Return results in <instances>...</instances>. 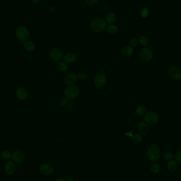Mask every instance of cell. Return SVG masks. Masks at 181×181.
<instances>
[{"label":"cell","mask_w":181,"mask_h":181,"mask_svg":"<svg viewBox=\"0 0 181 181\" xmlns=\"http://www.w3.org/2000/svg\"><path fill=\"white\" fill-rule=\"evenodd\" d=\"M147 157L151 161H158L161 157L160 149L156 145H151L147 151Z\"/></svg>","instance_id":"cell-1"},{"label":"cell","mask_w":181,"mask_h":181,"mask_svg":"<svg viewBox=\"0 0 181 181\" xmlns=\"http://www.w3.org/2000/svg\"><path fill=\"white\" fill-rule=\"evenodd\" d=\"M107 27L104 20L101 18H96L93 20L90 24V29L95 32H100L104 31Z\"/></svg>","instance_id":"cell-2"},{"label":"cell","mask_w":181,"mask_h":181,"mask_svg":"<svg viewBox=\"0 0 181 181\" xmlns=\"http://www.w3.org/2000/svg\"><path fill=\"white\" fill-rule=\"evenodd\" d=\"M80 93V90L76 86L70 85L67 86L64 90V93L65 97L68 99L73 100L78 96Z\"/></svg>","instance_id":"cell-3"},{"label":"cell","mask_w":181,"mask_h":181,"mask_svg":"<svg viewBox=\"0 0 181 181\" xmlns=\"http://www.w3.org/2000/svg\"><path fill=\"white\" fill-rule=\"evenodd\" d=\"M17 38L20 41H26L29 37V32L27 28L24 26L19 27L16 30Z\"/></svg>","instance_id":"cell-4"},{"label":"cell","mask_w":181,"mask_h":181,"mask_svg":"<svg viewBox=\"0 0 181 181\" xmlns=\"http://www.w3.org/2000/svg\"><path fill=\"white\" fill-rule=\"evenodd\" d=\"M144 119L145 121L148 124H155L159 120V117L156 112L149 111L145 114Z\"/></svg>","instance_id":"cell-5"},{"label":"cell","mask_w":181,"mask_h":181,"mask_svg":"<svg viewBox=\"0 0 181 181\" xmlns=\"http://www.w3.org/2000/svg\"><path fill=\"white\" fill-rule=\"evenodd\" d=\"M168 75L173 80H180L181 79V69L177 66H172L168 70Z\"/></svg>","instance_id":"cell-6"},{"label":"cell","mask_w":181,"mask_h":181,"mask_svg":"<svg viewBox=\"0 0 181 181\" xmlns=\"http://www.w3.org/2000/svg\"><path fill=\"white\" fill-rule=\"evenodd\" d=\"M25 156L22 151L20 150L15 151L12 154V159L14 163L16 164H21L24 162Z\"/></svg>","instance_id":"cell-7"},{"label":"cell","mask_w":181,"mask_h":181,"mask_svg":"<svg viewBox=\"0 0 181 181\" xmlns=\"http://www.w3.org/2000/svg\"><path fill=\"white\" fill-rule=\"evenodd\" d=\"M141 58L145 61H149L151 59L153 56L152 51L150 48L145 47L142 49L140 53Z\"/></svg>","instance_id":"cell-8"},{"label":"cell","mask_w":181,"mask_h":181,"mask_svg":"<svg viewBox=\"0 0 181 181\" xmlns=\"http://www.w3.org/2000/svg\"><path fill=\"white\" fill-rule=\"evenodd\" d=\"M77 76L76 74L70 73L65 75L64 77V82L65 84L68 85H73L77 81Z\"/></svg>","instance_id":"cell-9"},{"label":"cell","mask_w":181,"mask_h":181,"mask_svg":"<svg viewBox=\"0 0 181 181\" xmlns=\"http://www.w3.org/2000/svg\"><path fill=\"white\" fill-rule=\"evenodd\" d=\"M50 56L53 60L60 61L63 57L62 51L58 48H53L50 51Z\"/></svg>","instance_id":"cell-10"},{"label":"cell","mask_w":181,"mask_h":181,"mask_svg":"<svg viewBox=\"0 0 181 181\" xmlns=\"http://www.w3.org/2000/svg\"><path fill=\"white\" fill-rule=\"evenodd\" d=\"M106 81L107 77L104 74H99L94 78V85L97 87H102L105 84Z\"/></svg>","instance_id":"cell-11"},{"label":"cell","mask_w":181,"mask_h":181,"mask_svg":"<svg viewBox=\"0 0 181 181\" xmlns=\"http://www.w3.org/2000/svg\"><path fill=\"white\" fill-rule=\"evenodd\" d=\"M17 98L21 101H24L28 97V93L27 90L24 87H19L16 92Z\"/></svg>","instance_id":"cell-12"},{"label":"cell","mask_w":181,"mask_h":181,"mask_svg":"<svg viewBox=\"0 0 181 181\" xmlns=\"http://www.w3.org/2000/svg\"><path fill=\"white\" fill-rule=\"evenodd\" d=\"M4 170L8 175L14 174L16 170V165L13 161H8L4 166Z\"/></svg>","instance_id":"cell-13"},{"label":"cell","mask_w":181,"mask_h":181,"mask_svg":"<svg viewBox=\"0 0 181 181\" xmlns=\"http://www.w3.org/2000/svg\"><path fill=\"white\" fill-rule=\"evenodd\" d=\"M54 172V168L52 166L48 164H44L40 166V172L44 175H49Z\"/></svg>","instance_id":"cell-14"},{"label":"cell","mask_w":181,"mask_h":181,"mask_svg":"<svg viewBox=\"0 0 181 181\" xmlns=\"http://www.w3.org/2000/svg\"><path fill=\"white\" fill-rule=\"evenodd\" d=\"M138 132L142 136H145L149 132V126L144 122H141L137 126Z\"/></svg>","instance_id":"cell-15"},{"label":"cell","mask_w":181,"mask_h":181,"mask_svg":"<svg viewBox=\"0 0 181 181\" xmlns=\"http://www.w3.org/2000/svg\"><path fill=\"white\" fill-rule=\"evenodd\" d=\"M64 60L66 63L72 64L75 62L76 60H77V56L74 53H68L64 56Z\"/></svg>","instance_id":"cell-16"},{"label":"cell","mask_w":181,"mask_h":181,"mask_svg":"<svg viewBox=\"0 0 181 181\" xmlns=\"http://www.w3.org/2000/svg\"><path fill=\"white\" fill-rule=\"evenodd\" d=\"M134 49L131 46H126L122 49V54L124 57H130L133 54Z\"/></svg>","instance_id":"cell-17"},{"label":"cell","mask_w":181,"mask_h":181,"mask_svg":"<svg viewBox=\"0 0 181 181\" xmlns=\"http://www.w3.org/2000/svg\"><path fill=\"white\" fill-rule=\"evenodd\" d=\"M178 167V164L175 161L171 160L168 162V170L171 172H174L177 170Z\"/></svg>","instance_id":"cell-18"},{"label":"cell","mask_w":181,"mask_h":181,"mask_svg":"<svg viewBox=\"0 0 181 181\" xmlns=\"http://www.w3.org/2000/svg\"><path fill=\"white\" fill-rule=\"evenodd\" d=\"M24 47L28 51H32L35 48V45L31 41H26L24 44Z\"/></svg>","instance_id":"cell-19"},{"label":"cell","mask_w":181,"mask_h":181,"mask_svg":"<svg viewBox=\"0 0 181 181\" xmlns=\"http://www.w3.org/2000/svg\"><path fill=\"white\" fill-rule=\"evenodd\" d=\"M136 113L139 116H143L146 113V109L144 106H138L136 110Z\"/></svg>","instance_id":"cell-20"},{"label":"cell","mask_w":181,"mask_h":181,"mask_svg":"<svg viewBox=\"0 0 181 181\" xmlns=\"http://www.w3.org/2000/svg\"><path fill=\"white\" fill-rule=\"evenodd\" d=\"M1 156L4 159L9 160L11 158H12V154L9 151H2V153H1Z\"/></svg>","instance_id":"cell-21"},{"label":"cell","mask_w":181,"mask_h":181,"mask_svg":"<svg viewBox=\"0 0 181 181\" xmlns=\"http://www.w3.org/2000/svg\"><path fill=\"white\" fill-rule=\"evenodd\" d=\"M107 23L109 24L113 23L115 20V15L113 12H110L107 14L106 18Z\"/></svg>","instance_id":"cell-22"},{"label":"cell","mask_w":181,"mask_h":181,"mask_svg":"<svg viewBox=\"0 0 181 181\" xmlns=\"http://www.w3.org/2000/svg\"><path fill=\"white\" fill-rule=\"evenodd\" d=\"M151 171L154 173V174H157L158 173H159L161 170V167L159 166V164H158L157 163H155L154 164L151 165Z\"/></svg>","instance_id":"cell-23"},{"label":"cell","mask_w":181,"mask_h":181,"mask_svg":"<svg viewBox=\"0 0 181 181\" xmlns=\"http://www.w3.org/2000/svg\"><path fill=\"white\" fill-rule=\"evenodd\" d=\"M139 41H140V43L144 46H147L149 43V41L147 37L145 36H140L139 38Z\"/></svg>","instance_id":"cell-24"},{"label":"cell","mask_w":181,"mask_h":181,"mask_svg":"<svg viewBox=\"0 0 181 181\" xmlns=\"http://www.w3.org/2000/svg\"><path fill=\"white\" fill-rule=\"evenodd\" d=\"M143 138L141 136V134H134L132 137V140L136 143H140L143 140Z\"/></svg>","instance_id":"cell-25"},{"label":"cell","mask_w":181,"mask_h":181,"mask_svg":"<svg viewBox=\"0 0 181 181\" xmlns=\"http://www.w3.org/2000/svg\"><path fill=\"white\" fill-rule=\"evenodd\" d=\"M58 68L59 70L62 71V72H65L67 70L68 66L65 62L61 61V62H59L58 64Z\"/></svg>","instance_id":"cell-26"},{"label":"cell","mask_w":181,"mask_h":181,"mask_svg":"<svg viewBox=\"0 0 181 181\" xmlns=\"http://www.w3.org/2000/svg\"><path fill=\"white\" fill-rule=\"evenodd\" d=\"M107 31L110 34H115L118 31V27L115 25H111L107 27Z\"/></svg>","instance_id":"cell-27"},{"label":"cell","mask_w":181,"mask_h":181,"mask_svg":"<svg viewBox=\"0 0 181 181\" xmlns=\"http://www.w3.org/2000/svg\"><path fill=\"white\" fill-rule=\"evenodd\" d=\"M164 156L165 159L166 160H168V161L172 160L173 159V158H174V154L170 151H167L166 153H165Z\"/></svg>","instance_id":"cell-28"},{"label":"cell","mask_w":181,"mask_h":181,"mask_svg":"<svg viewBox=\"0 0 181 181\" xmlns=\"http://www.w3.org/2000/svg\"><path fill=\"white\" fill-rule=\"evenodd\" d=\"M175 160L178 163L181 164V149L178 151L174 155Z\"/></svg>","instance_id":"cell-29"},{"label":"cell","mask_w":181,"mask_h":181,"mask_svg":"<svg viewBox=\"0 0 181 181\" xmlns=\"http://www.w3.org/2000/svg\"><path fill=\"white\" fill-rule=\"evenodd\" d=\"M87 75L85 72H80L77 75V78L80 80H86Z\"/></svg>","instance_id":"cell-30"},{"label":"cell","mask_w":181,"mask_h":181,"mask_svg":"<svg viewBox=\"0 0 181 181\" xmlns=\"http://www.w3.org/2000/svg\"><path fill=\"white\" fill-rule=\"evenodd\" d=\"M149 14V11L147 9H144L141 11V16L143 18H147Z\"/></svg>","instance_id":"cell-31"},{"label":"cell","mask_w":181,"mask_h":181,"mask_svg":"<svg viewBox=\"0 0 181 181\" xmlns=\"http://www.w3.org/2000/svg\"><path fill=\"white\" fill-rule=\"evenodd\" d=\"M138 44V40L136 38H132L130 41V45L131 47H134Z\"/></svg>","instance_id":"cell-32"},{"label":"cell","mask_w":181,"mask_h":181,"mask_svg":"<svg viewBox=\"0 0 181 181\" xmlns=\"http://www.w3.org/2000/svg\"><path fill=\"white\" fill-rule=\"evenodd\" d=\"M68 102V99H67L66 97H64V98H63L60 101V104L62 106H65L67 104Z\"/></svg>","instance_id":"cell-33"},{"label":"cell","mask_w":181,"mask_h":181,"mask_svg":"<svg viewBox=\"0 0 181 181\" xmlns=\"http://www.w3.org/2000/svg\"><path fill=\"white\" fill-rule=\"evenodd\" d=\"M98 0H85V2L88 5H93Z\"/></svg>","instance_id":"cell-34"},{"label":"cell","mask_w":181,"mask_h":181,"mask_svg":"<svg viewBox=\"0 0 181 181\" xmlns=\"http://www.w3.org/2000/svg\"><path fill=\"white\" fill-rule=\"evenodd\" d=\"M40 0H31V1L34 3H37Z\"/></svg>","instance_id":"cell-35"},{"label":"cell","mask_w":181,"mask_h":181,"mask_svg":"<svg viewBox=\"0 0 181 181\" xmlns=\"http://www.w3.org/2000/svg\"><path fill=\"white\" fill-rule=\"evenodd\" d=\"M56 181H66L65 180H64V179H61V178H59V179H58Z\"/></svg>","instance_id":"cell-36"},{"label":"cell","mask_w":181,"mask_h":181,"mask_svg":"<svg viewBox=\"0 0 181 181\" xmlns=\"http://www.w3.org/2000/svg\"><path fill=\"white\" fill-rule=\"evenodd\" d=\"M67 181H74V180H73V179L72 178H69L68 179Z\"/></svg>","instance_id":"cell-37"},{"label":"cell","mask_w":181,"mask_h":181,"mask_svg":"<svg viewBox=\"0 0 181 181\" xmlns=\"http://www.w3.org/2000/svg\"><path fill=\"white\" fill-rule=\"evenodd\" d=\"M103 1H107V0H103Z\"/></svg>","instance_id":"cell-38"}]
</instances>
